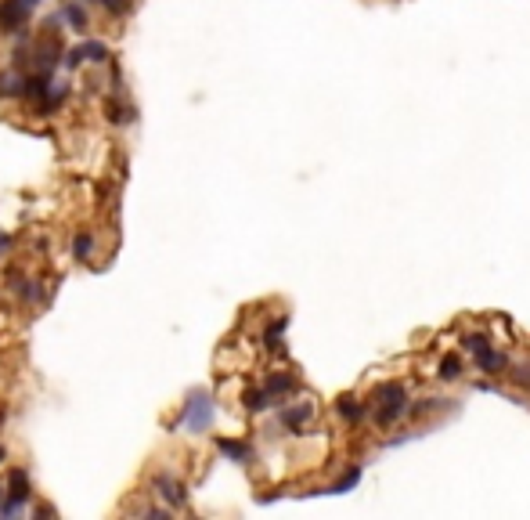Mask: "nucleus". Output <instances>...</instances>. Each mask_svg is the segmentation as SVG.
Masks as SVG:
<instances>
[{
  "instance_id": "f257e3e1",
  "label": "nucleus",
  "mask_w": 530,
  "mask_h": 520,
  "mask_svg": "<svg viewBox=\"0 0 530 520\" xmlns=\"http://www.w3.org/2000/svg\"><path fill=\"white\" fill-rule=\"evenodd\" d=\"M404 412H408V390L400 383H379V390L371 394V416L379 426H393Z\"/></svg>"
},
{
  "instance_id": "f03ea898",
  "label": "nucleus",
  "mask_w": 530,
  "mask_h": 520,
  "mask_svg": "<svg viewBox=\"0 0 530 520\" xmlns=\"http://www.w3.org/2000/svg\"><path fill=\"white\" fill-rule=\"evenodd\" d=\"M180 423L188 426L192 434H202L206 426L213 423V405H209V397H206L202 390H195V394L188 397V405H184V412H180Z\"/></svg>"
},
{
  "instance_id": "7ed1b4c3",
  "label": "nucleus",
  "mask_w": 530,
  "mask_h": 520,
  "mask_svg": "<svg viewBox=\"0 0 530 520\" xmlns=\"http://www.w3.org/2000/svg\"><path fill=\"white\" fill-rule=\"evenodd\" d=\"M29 11H33V4H25V0H0V29L4 33L22 29L29 22Z\"/></svg>"
},
{
  "instance_id": "20e7f679",
  "label": "nucleus",
  "mask_w": 530,
  "mask_h": 520,
  "mask_svg": "<svg viewBox=\"0 0 530 520\" xmlns=\"http://www.w3.org/2000/svg\"><path fill=\"white\" fill-rule=\"evenodd\" d=\"M80 62H109V47H105L101 40H87V44H80L76 51L66 54V66L76 69Z\"/></svg>"
},
{
  "instance_id": "39448f33",
  "label": "nucleus",
  "mask_w": 530,
  "mask_h": 520,
  "mask_svg": "<svg viewBox=\"0 0 530 520\" xmlns=\"http://www.w3.org/2000/svg\"><path fill=\"white\" fill-rule=\"evenodd\" d=\"M476 365H480L483 373H502L505 365H509V358H505L502 351H494V347L487 344L483 351H476Z\"/></svg>"
},
{
  "instance_id": "423d86ee",
  "label": "nucleus",
  "mask_w": 530,
  "mask_h": 520,
  "mask_svg": "<svg viewBox=\"0 0 530 520\" xmlns=\"http://www.w3.org/2000/svg\"><path fill=\"white\" fill-rule=\"evenodd\" d=\"M155 484H159L163 499H166V502H173V506H184V499H188V492H184V484H180V480H173L170 473H163V477L155 480Z\"/></svg>"
},
{
  "instance_id": "0eeeda50",
  "label": "nucleus",
  "mask_w": 530,
  "mask_h": 520,
  "mask_svg": "<svg viewBox=\"0 0 530 520\" xmlns=\"http://www.w3.org/2000/svg\"><path fill=\"white\" fill-rule=\"evenodd\" d=\"M29 477H25V470H11L8 473V499H15V502H25L29 499Z\"/></svg>"
},
{
  "instance_id": "6e6552de",
  "label": "nucleus",
  "mask_w": 530,
  "mask_h": 520,
  "mask_svg": "<svg viewBox=\"0 0 530 520\" xmlns=\"http://www.w3.org/2000/svg\"><path fill=\"white\" fill-rule=\"evenodd\" d=\"M310 412H314V409H310V405H296V409H285L282 412V423L285 426H292V430H300V426L310 419Z\"/></svg>"
},
{
  "instance_id": "1a4fd4ad",
  "label": "nucleus",
  "mask_w": 530,
  "mask_h": 520,
  "mask_svg": "<svg viewBox=\"0 0 530 520\" xmlns=\"http://www.w3.org/2000/svg\"><path fill=\"white\" fill-rule=\"evenodd\" d=\"M292 387H296V380H292V376H285V373H274V376L267 380V387H264V390H267L271 397H278V394H289Z\"/></svg>"
},
{
  "instance_id": "9d476101",
  "label": "nucleus",
  "mask_w": 530,
  "mask_h": 520,
  "mask_svg": "<svg viewBox=\"0 0 530 520\" xmlns=\"http://www.w3.org/2000/svg\"><path fill=\"white\" fill-rule=\"evenodd\" d=\"M61 18H66L73 29H87V11H83V4H66V8H61Z\"/></svg>"
},
{
  "instance_id": "9b49d317",
  "label": "nucleus",
  "mask_w": 530,
  "mask_h": 520,
  "mask_svg": "<svg viewBox=\"0 0 530 520\" xmlns=\"http://www.w3.org/2000/svg\"><path fill=\"white\" fill-rule=\"evenodd\" d=\"M90 250H94V238H90L87 231H80V235L73 238V257H76V260H87Z\"/></svg>"
},
{
  "instance_id": "f8f14e48",
  "label": "nucleus",
  "mask_w": 530,
  "mask_h": 520,
  "mask_svg": "<svg viewBox=\"0 0 530 520\" xmlns=\"http://www.w3.org/2000/svg\"><path fill=\"white\" fill-rule=\"evenodd\" d=\"M267 405H271V394H267V390H249V394H245V409H249V412H264Z\"/></svg>"
},
{
  "instance_id": "ddd939ff",
  "label": "nucleus",
  "mask_w": 530,
  "mask_h": 520,
  "mask_svg": "<svg viewBox=\"0 0 530 520\" xmlns=\"http://www.w3.org/2000/svg\"><path fill=\"white\" fill-rule=\"evenodd\" d=\"M216 448H221L228 459H238V463H242V459L249 455V448H245V445H238V441H228V437H221V441H216Z\"/></svg>"
},
{
  "instance_id": "4468645a",
  "label": "nucleus",
  "mask_w": 530,
  "mask_h": 520,
  "mask_svg": "<svg viewBox=\"0 0 530 520\" xmlns=\"http://www.w3.org/2000/svg\"><path fill=\"white\" fill-rule=\"evenodd\" d=\"M357 480H361V470L354 466V470H347V473H343V477L332 484V492H335V495H339V492H350V488H354Z\"/></svg>"
},
{
  "instance_id": "2eb2a0df",
  "label": "nucleus",
  "mask_w": 530,
  "mask_h": 520,
  "mask_svg": "<svg viewBox=\"0 0 530 520\" xmlns=\"http://www.w3.org/2000/svg\"><path fill=\"white\" fill-rule=\"evenodd\" d=\"M339 412H343V419H350V423H357V419L364 416V409L354 401V397H343V401H339Z\"/></svg>"
},
{
  "instance_id": "dca6fc26",
  "label": "nucleus",
  "mask_w": 530,
  "mask_h": 520,
  "mask_svg": "<svg viewBox=\"0 0 530 520\" xmlns=\"http://www.w3.org/2000/svg\"><path fill=\"white\" fill-rule=\"evenodd\" d=\"M18 90H22V80H18V76H11V73L0 76V98H11V95H18Z\"/></svg>"
},
{
  "instance_id": "f3484780",
  "label": "nucleus",
  "mask_w": 530,
  "mask_h": 520,
  "mask_svg": "<svg viewBox=\"0 0 530 520\" xmlns=\"http://www.w3.org/2000/svg\"><path fill=\"white\" fill-rule=\"evenodd\" d=\"M458 373H462V361L458 358H444L440 361V380H458Z\"/></svg>"
},
{
  "instance_id": "a211bd4d",
  "label": "nucleus",
  "mask_w": 530,
  "mask_h": 520,
  "mask_svg": "<svg viewBox=\"0 0 530 520\" xmlns=\"http://www.w3.org/2000/svg\"><path fill=\"white\" fill-rule=\"evenodd\" d=\"M109 119H112V123H130V109H123L119 102H109Z\"/></svg>"
},
{
  "instance_id": "6ab92c4d",
  "label": "nucleus",
  "mask_w": 530,
  "mask_h": 520,
  "mask_svg": "<svg viewBox=\"0 0 530 520\" xmlns=\"http://www.w3.org/2000/svg\"><path fill=\"white\" fill-rule=\"evenodd\" d=\"M289 329V318H278V322H271V329H267V344L274 347L278 340H282V332Z\"/></svg>"
},
{
  "instance_id": "aec40b11",
  "label": "nucleus",
  "mask_w": 530,
  "mask_h": 520,
  "mask_svg": "<svg viewBox=\"0 0 530 520\" xmlns=\"http://www.w3.org/2000/svg\"><path fill=\"white\" fill-rule=\"evenodd\" d=\"M25 502H15V499H0V516H18Z\"/></svg>"
},
{
  "instance_id": "412c9836",
  "label": "nucleus",
  "mask_w": 530,
  "mask_h": 520,
  "mask_svg": "<svg viewBox=\"0 0 530 520\" xmlns=\"http://www.w3.org/2000/svg\"><path fill=\"white\" fill-rule=\"evenodd\" d=\"M105 4V11L109 15H123V11H130V0H101Z\"/></svg>"
},
{
  "instance_id": "4be33fe9",
  "label": "nucleus",
  "mask_w": 530,
  "mask_h": 520,
  "mask_svg": "<svg viewBox=\"0 0 530 520\" xmlns=\"http://www.w3.org/2000/svg\"><path fill=\"white\" fill-rule=\"evenodd\" d=\"M483 347H487V336H465V351H469V354H476Z\"/></svg>"
},
{
  "instance_id": "5701e85b",
  "label": "nucleus",
  "mask_w": 530,
  "mask_h": 520,
  "mask_svg": "<svg viewBox=\"0 0 530 520\" xmlns=\"http://www.w3.org/2000/svg\"><path fill=\"white\" fill-rule=\"evenodd\" d=\"M22 296H25V300H40L44 293H40V286L33 282V286H25V293H22Z\"/></svg>"
},
{
  "instance_id": "b1692460",
  "label": "nucleus",
  "mask_w": 530,
  "mask_h": 520,
  "mask_svg": "<svg viewBox=\"0 0 530 520\" xmlns=\"http://www.w3.org/2000/svg\"><path fill=\"white\" fill-rule=\"evenodd\" d=\"M8 246H11V235H4V231H0V253H4Z\"/></svg>"
},
{
  "instance_id": "393cba45",
  "label": "nucleus",
  "mask_w": 530,
  "mask_h": 520,
  "mask_svg": "<svg viewBox=\"0 0 530 520\" xmlns=\"http://www.w3.org/2000/svg\"><path fill=\"white\" fill-rule=\"evenodd\" d=\"M4 459H8V452H4V445H0V463H4Z\"/></svg>"
},
{
  "instance_id": "a878e982",
  "label": "nucleus",
  "mask_w": 530,
  "mask_h": 520,
  "mask_svg": "<svg viewBox=\"0 0 530 520\" xmlns=\"http://www.w3.org/2000/svg\"><path fill=\"white\" fill-rule=\"evenodd\" d=\"M25 4H37V0H25Z\"/></svg>"
},
{
  "instance_id": "bb28decb",
  "label": "nucleus",
  "mask_w": 530,
  "mask_h": 520,
  "mask_svg": "<svg viewBox=\"0 0 530 520\" xmlns=\"http://www.w3.org/2000/svg\"><path fill=\"white\" fill-rule=\"evenodd\" d=\"M0 495H4V492H0Z\"/></svg>"
}]
</instances>
